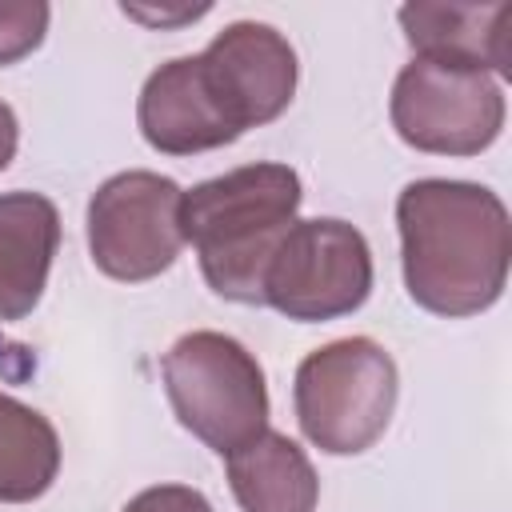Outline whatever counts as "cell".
Wrapping results in <instances>:
<instances>
[{
  "label": "cell",
  "instance_id": "2",
  "mask_svg": "<svg viewBox=\"0 0 512 512\" xmlns=\"http://www.w3.org/2000/svg\"><path fill=\"white\" fill-rule=\"evenodd\" d=\"M304 200L288 164L256 160L184 192L180 224L208 288L236 304H264V268Z\"/></svg>",
  "mask_w": 512,
  "mask_h": 512
},
{
  "label": "cell",
  "instance_id": "5",
  "mask_svg": "<svg viewBox=\"0 0 512 512\" xmlns=\"http://www.w3.org/2000/svg\"><path fill=\"white\" fill-rule=\"evenodd\" d=\"M372 292V248L336 216L292 220L264 268V304L296 324L340 320Z\"/></svg>",
  "mask_w": 512,
  "mask_h": 512
},
{
  "label": "cell",
  "instance_id": "7",
  "mask_svg": "<svg viewBox=\"0 0 512 512\" xmlns=\"http://www.w3.org/2000/svg\"><path fill=\"white\" fill-rule=\"evenodd\" d=\"M180 204L184 188L172 176L148 168L108 176L88 200L92 264L124 284H144L168 272L184 248Z\"/></svg>",
  "mask_w": 512,
  "mask_h": 512
},
{
  "label": "cell",
  "instance_id": "6",
  "mask_svg": "<svg viewBox=\"0 0 512 512\" xmlns=\"http://www.w3.org/2000/svg\"><path fill=\"white\" fill-rule=\"evenodd\" d=\"M396 136L432 156H480L504 128V88L492 72L412 56L392 84Z\"/></svg>",
  "mask_w": 512,
  "mask_h": 512
},
{
  "label": "cell",
  "instance_id": "8",
  "mask_svg": "<svg viewBox=\"0 0 512 512\" xmlns=\"http://www.w3.org/2000/svg\"><path fill=\"white\" fill-rule=\"evenodd\" d=\"M208 92L224 120L240 132L272 124L296 96L300 64L284 32L260 20H236L200 52Z\"/></svg>",
  "mask_w": 512,
  "mask_h": 512
},
{
  "label": "cell",
  "instance_id": "16",
  "mask_svg": "<svg viewBox=\"0 0 512 512\" xmlns=\"http://www.w3.org/2000/svg\"><path fill=\"white\" fill-rule=\"evenodd\" d=\"M120 12L128 16V20H140V24H148V28H176V24H192V20H200V16H208L212 12V4H176V8H148V4H120Z\"/></svg>",
  "mask_w": 512,
  "mask_h": 512
},
{
  "label": "cell",
  "instance_id": "9",
  "mask_svg": "<svg viewBox=\"0 0 512 512\" xmlns=\"http://www.w3.org/2000/svg\"><path fill=\"white\" fill-rule=\"evenodd\" d=\"M136 124L140 136L164 156H196L236 140V128L208 92L200 56H176L144 80Z\"/></svg>",
  "mask_w": 512,
  "mask_h": 512
},
{
  "label": "cell",
  "instance_id": "10",
  "mask_svg": "<svg viewBox=\"0 0 512 512\" xmlns=\"http://www.w3.org/2000/svg\"><path fill=\"white\" fill-rule=\"evenodd\" d=\"M404 40L424 60L464 64L492 72L496 80L512 76V4H432L412 0L396 12Z\"/></svg>",
  "mask_w": 512,
  "mask_h": 512
},
{
  "label": "cell",
  "instance_id": "17",
  "mask_svg": "<svg viewBox=\"0 0 512 512\" xmlns=\"http://www.w3.org/2000/svg\"><path fill=\"white\" fill-rule=\"evenodd\" d=\"M16 144H20V124H16V112H12V104H8V100H0V172L12 164Z\"/></svg>",
  "mask_w": 512,
  "mask_h": 512
},
{
  "label": "cell",
  "instance_id": "1",
  "mask_svg": "<svg viewBox=\"0 0 512 512\" xmlns=\"http://www.w3.org/2000/svg\"><path fill=\"white\" fill-rule=\"evenodd\" d=\"M400 264L408 296L432 316L488 312L512 260V224L504 200L472 180L424 176L396 196Z\"/></svg>",
  "mask_w": 512,
  "mask_h": 512
},
{
  "label": "cell",
  "instance_id": "13",
  "mask_svg": "<svg viewBox=\"0 0 512 512\" xmlns=\"http://www.w3.org/2000/svg\"><path fill=\"white\" fill-rule=\"evenodd\" d=\"M60 472V436L52 420L0 392V504L40 500Z\"/></svg>",
  "mask_w": 512,
  "mask_h": 512
},
{
  "label": "cell",
  "instance_id": "11",
  "mask_svg": "<svg viewBox=\"0 0 512 512\" xmlns=\"http://www.w3.org/2000/svg\"><path fill=\"white\" fill-rule=\"evenodd\" d=\"M60 248V212L44 192H0V324L32 316Z\"/></svg>",
  "mask_w": 512,
  "mask_h": 512
},
{
  "label": "cell",
  "instance_id": "3",
  "mask_svg": "<svg viewBox=\"0 0 512 512\" xmlns=\"http://www.w3.org/2000/svg\"><path fill=\"white\" fill-rule=\"evenodd\" d=\"M396 360L368 336H344L308 352L292 380L300 432L328 456L368 452L396 412Z\"/></svg>",
  "mask_w": 512,
  "mask_h": 512
},
{
  "label": "cell",
  "instance_id": "14",
  "mask_svg": "<svg viewBox=\"0 0 512 512\" xmlns=\"http://www.w3.org/2000/svg\"><path fill=\"white\" fill-rule=\"evenodd\" d=\"M52 8L44 0H0V68L44 44Z\"/></svg>",
  "mask_w": 512,
  "mask_h": 512
},
{
  "label": "cell",
  "instance_id": "15",
  "mask_svg": "<svg viewBox=\"0 0 512 512\" xmlns=\"http://www.w3.org/2000/svg\"><path fill=\"white\" fill-rule=\"evenodd\" d=\"M120 512H212L208 496L188 484H156L136 492Z\"/></svg>",
  "mask_w": 512,
  "mask_h": 512
},
{
  "label": "cell",
  "instance_id": "12",
  "mask_svg": "<svg viewBox=\"0 0 512 512\" xmlns=\"http://www.w3.org/2000/svg\"><path fill=\"white\" fill-rule=\"evenodd\" d=\"M224 468L232 496L244 512H316V468L304 448L284 432L264 428L256 440L228 452Z\"/></svg>",
  "mask_w": 512,
  "mask_h": 512
},
{
  "label": "cell",
  "instance_id": "4",
  "mask_svg": "<svg viewBox=\"0 0 512 512\" xmlns=\"http://www.w3.org/2000/svg\"><path fill=\"white\" fill-rule=\"evenodd\" d=\"M176 420L228 456L268 428V384L260 360L224 332H184L160 360Z\"/></svg>",
  "mask_w": 512,
  "mask_h": 512
}]
</instances>
